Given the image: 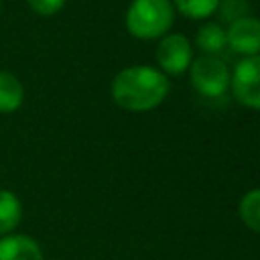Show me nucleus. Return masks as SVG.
<instances>
[{"mask_svg":"<svg viewBox=\"0 0 260 260\" xmlns=\"http://www.w3.org/2000/svg\"><path fill=\"white\" fill-rule=\"evenodd\" d=\"M169 93V79L162 71L148 65L122 69L112 81L114 102L130 112H146L156 108Z\"/></svg>","mask_w":260,"mask_h":260,"instance_id":"obj_1","label":"nucleus"},{"mask_svg":"<svg viewBox=\"0 0 260 260\" xmlns=\"http://www.w3.org/2000/svg\"><path fill=\"white\" fill-rule=\"evenodd\" d=\"M175 18L171 0H134L126 12V28L136 39L162 37Z\"/></svg>","mask_w":260,"mask_h":260,"instance_id":"obj_2","label":"nucleus"},{"mask_svg":"<svg viewBox=\"0 0 260 260\" xmlns=\"http://www.w3.org/2000/svg\"><path fill=\"white\" fill-rule=\"evenodd\" d=\"M193 87L205 98H219L230 85L228 65L217 55H203L189 65Z\"/></svg>","mask_w":260,"mask_h":260,"instance_id":"obj_3","label":"nucleus"},{"mask_svg":"<svg viewBox=\"0 0 260 260\" xmlns=\"http://www.w3.org/2000/svg\"><path fill=\"white\" fill-rule=\"evenodd\" d=\"M232 91L236 100L252 110H260V53L244 57L234 75H230Z\"/></svg>","mask_w":260,"mask_h":260,"instance_id":"obj_4","label":"nucleus"},{"mask_svg":"<svg viewBox=\"0 0 260 260\" xmlns=\"http://www.w3.org/2000/svg\"><path fill=\"white\" fill-rule=\"evenodd\" d=\"M156 61L162 71L171 75H179L189 69L193 61V49L187 37L183 35H169L156 47Z\"/></svg>","mask_w":260,"mask_h":260,"instance_id":"obj_5","label":"nucleus"},{"mask_svg":"<svg viewBox=\"0 0 260 260\" xmlns=\"http://www.w3.org/2000/svg\"><path fill=\"white\" fill-rule=\"evenodd\" d=\"M228 45L246 57L260 53V20L254 16H242L225 30Z\"/></svg>","mask_w":260,"mask_h":260,"instance_id":"obj_6","label":"nucleus"},{"mask_svg":"<svg viewBox=\"0 0 260 260\" xmlns=\"http://www.w3.org/2000/svg\"><path fill=\"white\" fill-rule=\"evenodd\" d=\"M0 260H43V252L28 236H6L0 240Z\"/></svg>","mask_w":260,"mask_h":260,"instance_id":"obj_7","label":"nucleus"},{"mask_svg":"<svg viewBox=\"0 0 260 260\" xmlns=\"http://www.w3.org/2000/svg\"><path fill=\"white\" fill-rule=\"evenodd\" d=\"M22 98H24V89L20 81L8 71H0V112L8 114L18 110Z\"/></svg>","mask_w":260,"mask_h":260,"instance_id":"obj_8","label":"nucleus"},{"mask_svg":"<svg viewBox=\"0 0 260 260\" xmlns=\"http://www.w3.org/2000/svg\"><path fill=\"white\" fill-rule=\"evenodd\" d=\"M197 47L205 55H219L228 47V37L221 24L207 22L197 30Z\"/></svg>","mask_w":260,"mask_h":260,"instance_id":"obj_9","label":"nucleus"},{"mask_svg":"<svg viewBox=\"0 0 260 260\" xmlns=\"http://www.w3.org/2000/svg\"><path fill=\"white\" fill-rule=\"evenodd\" d=\"M20 215H22V207L18 197L12 191L0 189V236L14 230L20 221Z\"/></svg>","mask_w":260,"mask_h":260,"instance_id":"obj_10","label":"nucleus"},{"mask_svg":"<svg viewBox=\"0 0 260 260\" xmlns=\"http://www.w3.org/2000/svg\"><path fill=\"white\" fill-rule=\"evenodd\" d=\"M240 217L246 223V228L260 234V189H252L242 197Z\"/></svg>","mask_w":260,"mask_h":260,"instance_id":"obj_11","label":"nucleus"},{"mask_svg":"<svg viewBox=\"0 0 260 260\" xmlns=\"http://www.w3.org/2000/svg\"><path fill=\"white\" fill-rule=\"evenodd\" d=\"M175 8L187 18H207L217 10L219 0H173Z\"/></svg>","mask_w":260,"mask_h":260,"instance_id":"obj_12","label":"nucleus"},{"mask_svg":"<svg viewBox=\"0 0 260 260\" xmlns=\"http://www.w3.org/2000/svg\"><path fill=\"white\" fill-rule=\"evenodd\" d=\"M217 10H219L221 20H225V22L232 24L234 20L246 16V12H248V0H219Z\"/></svg>","mask_w":260,"mask_h":260,"instance_id":"obj_13","label":"nucleus"},{"mask_svg":"<svg viewBox=\"0 0 260 260\" xmlns=\"http://www.w3.org/2000/svg\"><path fill=\"white\" fill-rule=\"evenodd\" d=\"M26 2L41 16H51V14L59 12L65 4V0H26Z\"/></svg>","mask_w":260,"mask_h":260,"instance_id":"obj_14","label":"nucleus"},{"mask_svg":"<svg viewBox=\"0 0 260 260\" xmlns=\"http://www.w3.org/2000/svg\"><path fill=\"white\" fill-rule=\"evenodd\" d=\"M0 8H2V0H0Z\"/></svg>","mask_w":260,"mask_h":260,"instance_id":"obj_15","label":"nucleus"}]
</instances>
